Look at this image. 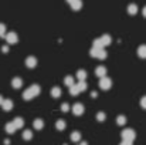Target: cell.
I'll list each match as a JSON object with an SVG mask.
<instances>
[{
    "label": "cell",
    "mask_w": 146,
    "mask_h": 145,
    "mask_svg": "<svg viewBox=\"0 0 146 145\" xmlns=\"http://www.w3.org/2000/svg\"><path fill=\"white\" fill-rule=\"evenodd\" d=\"M95 74H97L98 77H105L106 76V68L104 65H99V67L95 68Z\"/></svg>",
    "instance_id": "30bf717a"
},
{
    "label": "cell",
    "mask_w": 146,
    "mask_h": 145,
    "mask_svg": "<svg viewBox=\"0 0 146 145\" xmlns=\"http://www.w3.org/2000/svg\"><path fill=\"white\" fill-rule=\"evenodd\" d=\"M16 130H17V128L14 127V124H13V122H7V124H6V131H7L9 134H14V132H16Z\"/></svg>",
    "instance_id": "e0dca14e"
},
{
    "label": "cell",
    "mask_w": 146,
    "mask_h": 145,
    "mask_svg": "<svg viewBox=\"0 0 146 145\" xmlns=\"http://www.w3.org/2000/svg\"><path fill=\"white\" fill-rule=\"evenodd\" d=\"M105 118H106V115H105V112H98L97 114V120L98 121H105Z\"/></svg>",
    "instance_id": "f1b7e54d"
},
{
    "label": "cell",
    "mask_w": 146,
    "mask_h": 145,
    "mask_svg": "<svg viewBox=\"0 0 146 145\" xmlns=\"http://www.w3.org/2000/svg\"><path fill=\"white\" fill-rule=\"evenodd\" d=\"M92 47L104 48V46H102V43H101V40H99V39H95V40H94V44H92Z\"/></svg>",
    "instance_id": "83f0119b"
},
{
    "label": "cell",
    "mask_w": 146,
    "mask_h": 145,
    "mask_svg": "<svg viewBox=\"0 0 146 145\" xmlns=\"http://www.w3.org/2000/svg\"><path fill=\"white\" fill-rule=\"evenodd\" d=\"M65 127H67V124H65V121H64V120H58V121L55 122V128H57L58 131L65 130Z\"/></svg>",
    "instance_id": "5bb4252c"
},
{
    "label": "cell",
    "mask_w": 146,
    "mask_h": 145,
    "mask_svg": "<svg viewBox=\"0 0 146 145\" xmlns=\"http://www.w3.org/2000/svg\"><path fill=\"white\" fill-rule=\"evenodd\" d=\"M70 4H71V9H72L74 11H78V10H81V7H82V1H81V0H74V1H71Z\"/></svg>",
    "instance_id": "ba28073f"
},
{
    "label": "cell",
    "mask_w": 146,
    "mask_h": 145,
    "mask_svg": "<svg viewBox=\"0 0 146 145\" xmlns=\"http://www.w3.org/2000/svg\"><path fill=\"white\" fill-rule=\"evenodd\" d=\"M4 37H6V40H7V43H9V44H14V43H17V41H19V37H17V34H16L14 31L7 33Z\"/></svg>",
    "instance_id": "3957f363"
},
{
    "label": "cell",
    "mask_w": 146,
    "mask_h": 145,
    "mask_svg": "<svg viewBox=\"0 0 146 145\" xmlns=\"http://www.w3.org/2000/svg\"><path fill=\"white\" fill-rule=\"evenodd\" d=\"M64 84L68 86V87H71L72 84H75V81H74V78H72L71 76H67V77L64 78Z\"/></svg>",
    "instance_id": "44dd1931"
},
{
    "label": "cell",
    "mask_w": 146,
    "mask_h": 145,
    "mask_svg": "<svg viewBox=\"0 0 146 145\" xmlns=\"http://www.w3.org/2000/svg\"><path fill=\"white\" fill-rule=\"evenodd\" d=\"M135 137H136V134H135V131H133L132 128H126V130L122 131V140H123V141H131V142H133Z\"/></svg>",
    "instance_id": "6da1fadb"
},
{
    "label": "cell",
    "mask_w": 146,
    "mask_h": 145,
    "mask_svg": "<svg viewBox=\"0 0 146 145\" xmlns=\"http://www.w3.org/2000/svg\"><path fill=\"white\" fill-rule=\"evenodd\" d=\"M33 125H34L36 130H43V127H44V121H43L41 118H37V120H34Z\"/></svg>",
    "instance_id": "4fadbf2b"
},
{
    "label": "cell",
    "mask_w": 146,
    "mask_h": 145,
    "mask_svg": "<svg viewBox=\"0 0 146 145\" xmlns=\"http://www.w3.org/2000/svg\"><path fill=\"white\" fill-rule=\"evenodd\" d=\"M77 78H78L80 81L85 80V78H87V71H85V70H78V73H77Z\"/></svg>",
    "instance_id": "d6986e66"
},
{
    "label": "cell",
    "mask_w": 146,
    "mask_h": 145,
    "mask_svg": "<svg viewBox=\"0 0 146 145\" xmlns=\"http://www.w3.org/2000/svg\"><path fill=\"white\" fill-rule=\"evenodd\" d=\"M97 58H99V60H105V58H106V51H105L104 48H99V50H98Z\"/></svg>",
    "instance_id": "603a6c76"
},
{
    "label": "cell",
    "mask_w": 146,
    "mask_h": 145,
    "mask_svg": "<svg viewBox=\"0 0 146 145\" xmlns=\"http://www.w3.org/2000/svg\"><path fill=\"white\" fill-rule=\"evenodd\" d=\"M11 86H13V88H20L23 86V80L20 77H14L13 81H11Z\"/></svg>",
    "instance_id": "9c48e42d"
},
{
    "label": "cell",
    "mask_w": 146,
    "mask_h": 145,
    "mask_svg": "<svg viewBox=\"0 0 146 145\" xmlns=\"http://www.w3.org/2000/svg\"><path fill=\"white\" fill-rule=\"evenodd\" d=\"M29 90L31 91L33 97H37L38 94H40V91H41V88H40V86H38V84H33V86H30V87H29Z\"/></svg>",
    "instance_id": "8992f818"
},
{
    "label": "cell",
    "mask_w": 146,
    "mask_h": 145,
    "mask_svg": "<svg viewBox=\"0 0 146 145\" xmlns=\"http://www.w3.org/2000/svg\"><path fill=\"white\" fill-rule=\"evenodd\" d=\"M128 13H129V14H132V16H133V14H136V13H138V6H136L135 3L129 4V6H128Z\"/></svg>",
    "instance_id": "2e32d148"
},
{
    "label": "cell",
    "mask_w": 146,
    "mask_h": 145,
    "mask_svg": "<svg viewBox=\"0 0 146 145\" xmlns=\"http://www.w3.org/2000/svg\"><path fill=\"white\" fill-rule=\"evenodd\" d=\"M119 145H132V142H131V141H123V140H122V142Z\"/></svg>",
    "instance_id": "d6a6232c"
},
{
    "label": "cell",
    "mask_w": 146,
    "mask_h": 145,
    "mask_svg": "<svg viewBox=\"0 0 146 145\" xmlns=\"http://www.w3.org/2000/svg\"><path fill=\"white\" fill-rule=\"evenodd\" d=\"M141 107H142L143 110H146V96L141 98Z\"/></svg>",
    "instance_id": "1f68e13d"
},
{
    "label": "cell",
    "mask_w": 146,
    "mask_h": 145,
    "mask_svg": "<svg viewBox=\"0 0 146 145\" xmlns=\"http://www.w3.org/2000/svg\"><path fill=\"white\" fill-rule=\"evenodd\" d=\"M99 87H101L102 90H109V88L112 87L111 78H108V77H101V80H99Z\"/></svg>",
    "instance_id": "7a4b0ae2"
},
{
    "label": "cell",
    "mask_w": 146,
    "mask_h": 145,
    "mask_svg": "<svg viewBox=\"0 0 146 145\" xmlns=\"http://www.w3.org/2000/svg\"><path fill=\"white\" fill-rule=\"evenodd\" d=\"M1 107H3L4 111H10V110L13 108V101H11V100H3Z\"/></svg>",
    "instance_id": "52a82bcc"
},
{
    "label": "cell",
    "mask_w": 146,
    "mask_h": 145,
    "mask_svg": "<svg viewBox=\"0 0 146 145\" xmlns=\"http://www.w3.org/2000/svg\"><path fill=\"white\" fill-rule=\"evenodd\" d=\"M77 87H78V90H80V93H81V91H85V90H87V83H85V80H82V81H80V83L77 84Z\"/></svg>",
    "instance_id": "d4e9b609"
},
{
    "label": "cell",
    "mask_w": 146,
    "mask_h": 145,
    "mask_svg": "<svg viewBox=\"0 0 146 145\" xmlns=\"http://www.w3.org/2000/svg\"><path fill=\"white\" fill-rule=\"evenodd\" d=\"M23 138H24L26 141H29V140H31V138H33V132H31L30 130H26V131L23 132Z\"/></svg>",
    "instance_id": "484cf974"
},
{
    "label": "cell",
    "mask_w": 146,
    "mask_h": 145,
    "mask_svg": "<svg viewBox=\"0 0 146 145\" xmlns=\"http://www.w3.org/2000/svg\"><path fill=\"white\" fill-rule=\"evenodd\" d=\"M23 98H24V100H31V98H34V97H33V94H31V91L27 88V90L23 93Z\"/></svg>",
    "instance_id": "4316f807"
},
{
    "label": "cell",
    "mask_w": 146,
    "mask_h": 145,
    "mask_svg": "<svg viewBox=\"0 0 146 145\" xmlns=\"http://www.w3.org/2000/svg\"><path fill=\"white\" fill-rule=\"evenodd\" d=\"M26 65H27L29 68H34V67L37 65V60H36V57H33V55L27 57V58H26Z\"/></svg>",
    "instance_id": "5b68a950"
},
{
    "label": "cell",
    "mask_w": 146,
    "mask_h": 145,
    "mask_svg": "<svg viewBox=\"0 0 146 145\" xmlns=\"http://www.w3.org/2000/svg\"><path fill=\"white\" fill-rule=\"evenodd\" d=\"M68 110H70V105H68L67 102H64V104L61 105V111H62V112H67Z\"/></svg>",
    "instance_id": "4dcf8cb0"
},
{
    "label": "cell",
    "mask_w": 146,
    "mask_h": 145,
    "mask_svg": "<svg viewBox=\"0 0 146 145\" xmlns=\"http://www.w3.org/2000/svg\"><path fill=\"white\" fill-rule=\"evenodd\" d=\"M116 124L118 125H125L126 124V117L125 115H118L116 117Z\"/></svg>",
    "instance_id": "7402d4cb"
},
{
    "label": "cell",
    "mask_w": 146,
    "mask_h": 145,
    "mask_svg": "<svg viewBox=\"0 0 146 145\" xmlns=\"http://www.w3.org/2000/svg\"><path fill=\"white\" fill-rule=\"evenodd\" d=\"M1 102H3V97L0 96V105H1Z\"/></svg>",
    "instance_id": "e575fe53"
},
{
    "label": "cell",
    "mask_w": 146,
    "mask_h": 145,
    "mask_svg": "<svg viewBox=\"0 0 146 145\" xmlns=\"http://www.w3.org/2000/svg\"><path fill=\"white\" fill-rule=\"evenodd\" d=\"M4 36H6V26L0 23V37H4Z\"/></svg>",
    "instance_id": "f546056e"
},
{
    "label": "cell",
    "mask_w": 146,
    "mask_h": 145,
    "mask_svg": "<svg viewBox=\"0 0 146 145\" xmlns=\"http://www.w3.org/2000/svg\"><path fill=\"white\" fill-rule=\"evenodd\" d=\"M99 40H101V43H102V46H104V47L111 44V36H109V34H104Z\"/></svg>",
    "instance_id": "8fae6325"
},
{
    "label": "cell",
    "mask_w": 146,
    "mask_h": 145,
    "mask_svg": "<svg viewBox=\"0 0 146 145\" xmlns=\"http://www.w3.org/2000/svg\"><path fill=\"white\" fill-rule=\"evenodd\" d=\"M142 14H143V17H146V6L143 7V10H142Z\"/></svg>",
    "instance_id": "836d02e7"
},
{
    "label": "cell",
    "mask_w": 146,
    "mask_h": 145,
    "mask_svg": "<svg viewBox=\"0 0 146 145\" xmlns=\"http://www.w3.org/2000/svg\"><path fill=\"white\" fill-rule=\"evenodd\" d=\"M50 94H51V97H54V98H58V97L61 96V90H60V87H52Z\"/></svg>",
    "instance_id": "ac0fdd59"
},
{
    "label": "cell",
    "mask_w": 146,
    "mask_h": 145,
    "mask_svg": "<svg viewBox=\"0 0 146 145\" xmlns=\"http://www.w3.org/2000/svg\"><path fill=\"white\" fill-rule=\"evenodd\" d=\"M80 145H88V144H87V142H81Z\"/></svg>",
    "instance_id": "d590c367"
},
{
    "label": "cell",
    "mask_w": 146,
    "mask_h": 145,
    "mask_svg": "<svg viewBox=\"0 0 146 145\" xmlns=\"http://www.w3.org/2000/svg\"><path fill=\"white\" fill-rule=\"evenodd\" d=\"M72 112H74V115H82L84 114V105L82 104H80V102H77V104H74L72 105Z\"/></svg>",
    "instance_id": "277c9868"
},
{
    "label": "cell",
    "mask_w": 146,
    "mask_h": 145,
    "mask_svg": "<svg viewBox=\"0 0 146 145\" xmlns=\"http://www.w3.org/2000/svg\"><path fill=\"white\" fill-rule=\"evenodd\" d=\"M13 124H14L16 128H23V125H24V120H23L21 117H16L14 121H13Z\"/></svg>",
    "instance_id": "7c38bea8"
},
{
    "label": "cell",
    "mask_w": 146,
    "mask_h": 145,
    "mask_svg": "<svg viewBox=\"0 0 146 145\" xmlns=\"http://www.w3.org/2000/svg\"><path fill=\"white\" fill-rule=\"evenodd\" d=\"M138 55H139L141 58H146V46L145 44L139 46V48H138Z\"/></svg>",
    "instance_id": "9a60e30c"
},
{
    "label": "cell",
    "mask_w": 146,
    "mask_h": 145,
    "mask_svg": "<svg viewBox=\"0 0 146 145\" xmlns=\"http://www.w3.org/2000/svg\"><path fill=\"white\" fill-rule=\"evenodd\" d=\"M64 145H67V144H64Z\"/></svg>",
    "instance_id": "74e56055"
},
{
    "label": "cell",
    "mask_w": 146,
    "mask_h": 145,
    "mask_svg": "<svg viewBox=\"0 0 146 145\" xmlns=\"http://www.w3.org/2000/svg\"><path fill=\"white\" fill-rule=\"evenodd\" d=\"M67 1H68V3H71V1H74V0H67Z\"/></svg>",
    "instance_id": "8d00e7d4"
},
{
    "label": "cell",
    "mask_w": 146,
    "mask_h": 145,
    "mask_svg": "<svg viewBox=\"0 0 146 145\" xmlns=\"http://www.w3.org/2000/svg\"><path fill=\"white\" fill-rule=\"evenodd\" d=\"M70 93H71V96H78V94H80V90H78L77 84H72V86L70 87Z\"/></svg>",
    "instance_id": "cb8c5ba5"
},
{
    "label": "cell",
    "mask_w": 146,
    "mask_h": 145,
    "mask_svg": "<svg viewBox=\"0 0 146 145\" xmlns=\"http://www.w3.org/2000/svg\"><path fill=\"white\" fill-rule=\"evenodd\" d=\"M71 141H74V142L81 141V134H80L78 131H74V132L71 134Z\"/></svg>",
    "instance_id": "ffe728a7"
}]
</instances>
